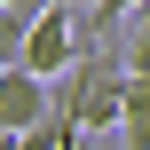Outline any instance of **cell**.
Masks as SVG:
<instances>
[{"instance_id": "1", "label": "cell", "mask_w": 150, "mask_h": 150, "mask_svg": "<svg viewBox=\"0 0 150 150\" xmlns=\"http://www.w3.org/2000/svg\"><path fill=\"white\" fill-rule=\"evenodd\" d=\"M79 55H87V40H79V8H71V0L40 8V16H32V40H24V63H32L40 79H55V71H71Z\"/></svg>"}, {"instance_id": "2", "label": "cell", "mask_w": 150, "mask_h": 150, "mask_svg": "<svg viewBox=\"0 0 150 150\" xmlns=\"http://www.w3.org/2000/svg\"><path fill=\"white\" fill-rule=\"evenodd\" d=\"M119 134H127V150H150V71H134V79H127V103H119Z\"/></svg>"}, {"instance_id": "3", "label": "cell", "mask_w": 150, "mask_h": 150, "mask_svg": "<svg viewBox=\"0 0 150 150\" xmlns=\"http://www.w3.org/2000/svg\"><path fill=\"white\" fill-rule=\"evenodd\" d=\"M24 40H32V8H0V63H24Z\"/></svg>"}, {"instance_id": "4", "label": "cell", "mask_w": 150, "mask_h": 150, "mask_svg": "<svg viewBox=\"0 0 150 150\" xmlns=\"http://www.w3.org/2000/svg\"><path fill=\"white\" fill-rule=\"evenodd\" d=\"M119 40H127V71H150V0L127 16V32H119Z\"/></svg>"}, {"instance_id": "5", "label": "cell", "mask_w": 150, "mask_h": 150, "mask_svg": "<svg viewBox=\"0 0 150 150\" xmlns=\"http://www.w3.org/2000/svg\"><path fill=\"white\" fill-rule=\"evenodd\" d=\"M0 8H32V16H40V8H55V0H0Z\"/></svg>"}, {"instance_id": "6", "label": "cell", "mask_w": 150, "mask_h": 150, "mask_svg": "<svg viewBox=\"0 0 150 150\" xmlns=\"http://www.w3.org/2000/svg\"><path fill=\"white\" fill-rule=\"evenodd\" d=\"M8 142H16V127H8V119H0V150H8Z\"/></svg>"}, {"instance_id": "7", "label": "cell", "mask_w": 150, "mask_h": 150, "mask_svg": "<svg viewBox=\"0 0 150 150\" xmlns=\"http://www.w3.org/2000/svg\"><path fill=\"white\" fill-rule=\"evenodd\" d=\"M63 150H87V134H71V142H63Z\"/></svg>"}]
</instances>
